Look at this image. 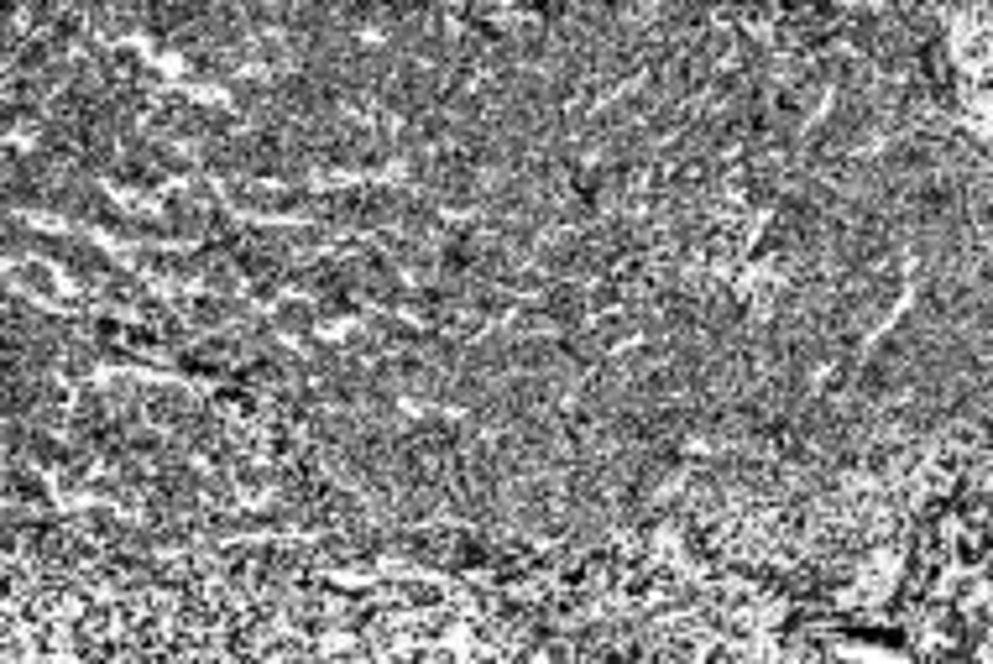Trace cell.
Returning a JSON list of instances; mask_svg holds the SVG:
<instances>
[{
    "instance_id": "6da1fadb",
    "label": "cell",
    "mask_w": 993,
    "mask_h": 664,
    "mask_svg": "<svg viewBox=\"0 0 993 664\" xmlns=\"http://www.w3.org/2000/svg\"><path fill=\"white\" fill-rule=\"evenodd\" d=\"M314 309L309 304H283L277 309V330H288V335H309V325H314Z\"/></svg>"
}]
</instances>
